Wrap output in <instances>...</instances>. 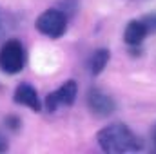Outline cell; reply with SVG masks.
I'll return each mask as SVG.
<instances>
[{
    "instance_id": "1",
    "label": "cell",
    "mask_w": 156,
    "mask_h": 154,
    "mask_svg": "<svg viewBox=\"0 0 156 154\" xmlns=\"http://www.w3.org/2000/svg\"><path fill=\"white\" fill-rule=\"evenodd\" d=\"M96 142L104 152L109 154H123L136 152L144 149L142 140L125 125V123H111L98 131Z\"/></svg>"
},
{
    "instance_id": "2",
    "label": "cell",
    "mask_w": 156,
    "mask_h": 154,
    "mask_svg": "<svg viewBox=\"0 0 156 154\" xmlns=\"http://www.w3.org/2000/svg\"><path fill=\"white\" fill-rule=\"evenodd\" d=\"M26 53L18 40H7L0 47V69L5 75H16L24 69Z\"/></svg>"
},
{
    "instance_id": "3",
    "label": "cell",
    "mask_w": 156,
    "mask_h": 154,
    "mask_svg": "<svg viewBox=\"0 0 156 154\" xmlns=\"http://www.w3.org/2000/svg\"><path fill=\"white\" fill-rule=\"evenodd\" d=\"M35 26L44 37L60 38L67 31V16L60 9H45L37 18Z\"/></svg>"
},
{
    "instance_id": "4",
    "label": "cell",
    "mask_w": 156,
    "mask_h": 154,
    "mask_svg": "<svg viewBox=\"0 0 156 154\" xmlns=\"http://www.w3.org/2000/svg\"><path fill=\"white\" fill-rule=\"evenodd\" d=\"M78 94V85L75 80H67L64 82V85H60L56 91L49 93L45 98V109L49 113H55L58 107H69L75 103Z\"/></svg>"
},
{
    "instance_id": "5",
    "label": "cell",
    "mask_w": 156,
    "mask_h": 154,
    "mask_svg": "<svg viewBox=\"0 0 156 154\" xmlns=\"http://www.w3.org/2000/svg\"><path fill=\"white\" fill-rule=\"evenodd\" d=\"M87 107L93 114L105 118L111 116L116 109V103L113 100V96H109L107 93L100 91V89H91L87 93Z\"/></svg>"
},
{
    "instance_id": "6",
    "label": "cell",
    "mask_w": 156,
    "mask_h": 154,
    "mask_svg": "<svg viewBox=\"0 0 156 154\" xmlns=\"http://www.w3.org/2000/svg\"><path fill=\"white\" fill-rule=\"evenodd\" d=\"M15 103L26 105V107H29L35 113H40L42 111V102H40V98H38V93L29 83H20L15 89Z\"/></svg>"
},
{
    "instance_id": "7",
    "label": "cell",
    "mask_w": 156,
    "mask_h": 154,
    "mask_svg": "<svg viewBox=\"0 0 156 154\" xmlns=\"http://www.w3.org/2000/svg\"><path fill=\"white\" fill-rule=\"evenodd\" d=\"M149 35V31H147V27H145V24L142 22V20H131L129 24H127V27H125V31H123V40H125V44L127 45H140L145 37Z\"/></svg>"
},
{
    "instance_id": "8",
    "label": "cell",
    "mask_w": 156,
    "mask_h": 154,
    "mask_svg": "<svg viewBox=\"0 0 156 154\" xmlns=\"http://www.w3.org/2000/svg\"><path fill=\"white\" fill-rule=\"evenodd\" d=\"M109 58H111V53H109V49H96L91 56H89V62H87V67H89V71H91V75H100L105 67H107V64H109Z\"/></svg>"
},
{
    "instance_id": "9",
    "label": "cell",
    "mask_w": 156,
    "mask_h": 154,
    "mask_svg": "<svg viewBox=\"0 0 156 154\" xmlns=\"http://www.w3.org/2000/svg\"><path fill=\"white\" fill-rule=\"evenodd\" d=\"M142 22L145 24V27H147V31H149V33H156V13L144 16V18H142Z\"/></svg>"
},
{
    "instance_id": "10",
    "label": "cell",
    "mask_w": 156,
    "mask_h": 154,
    "mask_svg": "<svg viewBox=\"0 0 156 154\" xmlns=\"http://www.w3.org/2000/svg\"><path fill=\"white\" fill-rule=\"evenodd\" d=\"M5 149H7V142L0 136V152H2V151H5Z\"/></svg>"
},
{
    "instance_id": "11",
    "label": "cell",
    "mask_w": 156,
    "mask_h": 154,
    "mask_svg": "<svg viewBox=\"0 0 156 154\" xmlns=\"http://www.w3.org/2000/svg\"><path fill=\"white\" fill-rule=\"evenodd\" d=\"M154 143H156V127H154Z\"/></svg>"
}]
</instances>
